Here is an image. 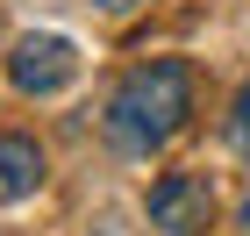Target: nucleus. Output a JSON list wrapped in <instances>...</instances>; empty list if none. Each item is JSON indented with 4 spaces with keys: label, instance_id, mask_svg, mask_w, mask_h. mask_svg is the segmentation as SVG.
Here are the masks:
<instances>
[{
    "label": "nucleus",
    "instance_id": "6",
    "mask_svg": "<svg viewBox=\"0 0 250 236\" xmlns=\"http://www.w3.org/2000/svg\"><path fill=\"white\" fill-rule=\"evenodd\" d=\"M100 15H136V7H143V0H93Z\"/></svg>",
    "mask_w": 250,
    "mask_h": 236
},
{
    "label": "nucleus",
    "instance_id": "5",
    "mask_svg": "<svg viewBox=\"0 0 250 236\" xmlns=\"http://www.w3.org/2000/svg\"><path fill=\"white\" fill-rule=\"evenodd\" d=\"M229 143H236V157H250V86L236 93V115H229Z\"/></svg>",
    "mask_w": 250,
    "mask_h": 236
},
{
    "label": "nucleus",
    "instance_id": "1",
    "mask_svg": "<svg viewBox=\"0 0 250 236\" xmlns=\"http://www.w3.org/2000/svg\"><path fill=\"white\" fill-rule=\"evenodd\" d=\"M186 115H193V72L179 58H150L122 79L115 107H107V136L122 150H157L165 136H179Z\"/></svg>",
    "mask_w": 250,
    "mask_h": 236
},
{
    "label": "nucleus",
    "instance_id": "7",
    "mask_svg": "<svg viewBox=\"0 0 250 236\" xmlns=\"http://www.w3.org/2000/svg\"><path fill=\"white\" fill-rule=\"evenodd\" d=\"M243 229H250V200H243Z\"/></svg>",
    "mask_w": 250,
    "mask_h": 236
},
{
    "label": "nucleus",
    "instance_id": "3",
    "mask_svg": "<svg viewBox=\"0 0 250 236\" xmlns=\"http://www.w3.org/2000/svg\"><path fill=\"white\" fill-rule=\"evenodd\" d=\"M208 208H214V193H208V179H193V172H165L150 186V222L165 236H193V229H208Z\"/></svg>",
    "mask_w": 250,
    "mask_h": 236
},
{
    "label": "nucleus",
    "instance_id": "4",
    "mask_svg": "<svg viewBox=\"0 0 250 236\" xmlns=\"http://www.w3.org/2000/svg\"><path fill=\"white\" fill-rule=\"evenodd\" d=\"M36 186H43L36 136H0V200H29Z\"/></svg>",
    "mask_w": 250,
    "mask_h": 236
},
{
    "label": "nucleus",
    "instance_id": "2",
    "mask_svg": "<svg viewBox=\"0 0 250 236\" xmlns=\"http://www.w3.org/2000/svg\"><path fill=\"white\" fill-rule=\"evenodd\" d=\"M72 72H79V50L64 36H21L15 58H7V79H15L21 93H58Z\"/></svg>",
    "mask_w": 250,
    "mask_h": 236
}]
</instances>
